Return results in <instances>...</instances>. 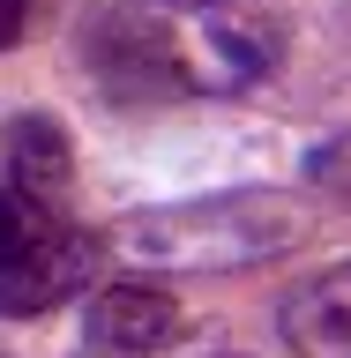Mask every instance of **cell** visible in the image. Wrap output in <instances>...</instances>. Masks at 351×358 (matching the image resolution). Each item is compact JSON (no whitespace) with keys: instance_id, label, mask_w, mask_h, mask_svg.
<instances>
[{"instance_id":"cell-1","label":"cell","mask_w":351,"mask_h":358,"mask_svg":"<svg viewBox=\"0 0 351 358\" xmlns=\"http://www.w3.org/2000/svg\"><path fill=\"white\" fill-rule=\"evenodd\" d=\"M307 231V209L277 187H232L202 201H165V209H128L112 224L105 254H128L142 268H179V276H224V268L277 262Z\"/></svg>"},{"instance_id":"cell-2","label":"cell","mask_w":351,"mask_h":358,"mask_svg":"<svg viewBox=\"0 0 351 358\" xmlns=\"http://www.w3.org/2000/svg\"><path fill=\"white\" fill-rule=\"evenodd\" d=\"M105 268V231L45 217L15 254H0V321H38V313L83 299Z\"/></svg>"},{"instance_id":"cell-3","label":"cell","mask_w":351,"mask_h":358,"mask_svg":"<svg viewBox=\"0 0 351 358\" xmlns=\"http://www.w3.org/2000/svg\"><path fill=\"white\" fill-rule=\"evenodd\" d=\"M90 75L112 97H172V90H195L172 22L150 15V8H112L90 30Z\"/></svg>"},{"instance_id":"cell-4","label":"cell","mask_w":351,"mask_h":358,"mask_svg":"<svg viewBox=\"0 0 351 358\" xmlns=\"http://www.w3.org/2000/svg\"><path fill=\"white\" fill-rule=\"evenodd\" d=\"M187 336V313L165 284H90V313H83V351L90 358H165Z\"/></svg>"},{"instance_id":"cell-5","label":"cell","mask_w":351,"mask_h":358,"mask_svg":"<svg viewBox=\"0 0 351 358\" xmlns=\"http://www.w3.org/2000/svg\"><path fill=\"white\" fill-rule=\"evenodd\" d=\"M0 172L15 179L38 209H60L67 187H75V142L53 112H15L0 127Z\"/></svg>"},{"instance_id":"cell-6","label":"cell","mask_w":351,"mask_h":358,"mask_svg":"<svg viewBox=\"0 0 351 358\" xmlns=\"http://www.w3.org/2000/svg\"><path fill=\"white\" fill-rule=\"evenodd\" d=\"M284 343L299 358H351V262L314 268L284 299Z\"/></svg>"},{"instance_id":"cell-7","label":"cell","mask_w":351,"mask_h":358,"mask_svg":"<svg viewBox=\"0 0 351 358\" xmlns=\"http://www.w3.org/2000/svg\"><path fill=\"white\" fill-rule=\"evenodd\" d=\"M45 217H53V209H38V201L22 194L15 179L0 172V254H15V246H22V239H30V231H38V224H45Z\"/></svg>"},{"instance_id":"cell-8","label":"cell","mask_w":351,"mask_h":358,"mask_svg":"<svg viewBox=\"0 0 351 358\" xmlns=\"http://www.w3.org/2000/svg\"><path fill=\"white\" fill-rule=\"evenodd\" d=\"M30 8H38V0H0V52H8V45H22V30H30Z\"/></svg>"}]
</instances>
